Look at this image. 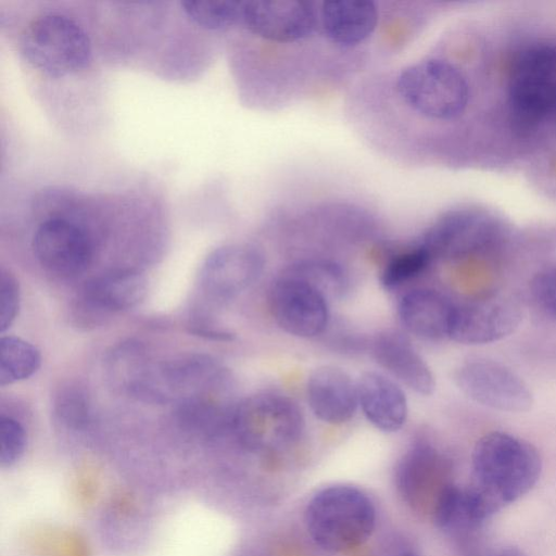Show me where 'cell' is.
<instances>
[{
	"label": "cell",
	"instance_id": "obj_17",
	"mask_svg": "<svg viewBox=\"0 0 556 556\" xmlns=\"http://www.w3.org/2000/svg\"><path fill=\"white\" fill-rule=\"evenodd\" d=\"M358 405L367 420L383 432H395L406 421L407 400L400 387L386 376L368 371L356 383Z\"/></svg>",
	"mask_w": 556,
	"mask_h": 556
},
{
	"label": "cell",
	"instance_id": "obj_29",
	"mask_svg": "<svg viewBox=\"0 0 556 556\" xmlns=\"http://www.w3.org/2000/svg\"><path fill=\"white\" fill-rule=\"evenodd\" d=\"M460 556H528L522 549L513 545L494 543L485 535L458 548Z\"/></svg>",
	"mask_w": 556,
	"mask_h": 556
},
{
	"label": "cell",
	"instance_id": "obj_1",
	"mask_svg": "<svg viewBox=\"0 0 556 556\" xmlns=\"http://www.w3.org/2000/svg\"><path fill=\"white\" fill-rule=\"evenodd\" d=\"M542 470L540 453L528 441L503 431H491L476 443L470 482L466 486L489 520L527 494Z\"/></svg>",
	"mask_w": 556,
	"mask_h": 556
},
{
	"label": "cell",
	"instance_id": "obj_18",
	"mask_svg": "<svg viewBox=\"0 0 556 556\" xmlns=\"http://www.w3.org/2000/svg\"><path fill=\"white\" fill-rule=\"evenodd\" d=\"M319 23L330 41L341 47H353L372 35L378 23V10L372 1H326L319 10Z\"/></svg>",
	"mask_w": 556,
	"mask_h": 556
},
{
	"label": "cell",
	"instance_id": "obj_3",
	"mask_svg": "<svg viewBox=\"0 0 556 556\" xmlns=\"http://www.w3.org/2000/svg\"><path fill=\"white\" fill-rule=\"evenodd\" d=\"M304 430L298 404L285 394L261 392L237 404L231 431L242 446L260 453L293 445Z\"/></svg>",
	"mask_w": 556,
	"mask_h": 556
},
{
	"label": "cell",
	"instance_id": "obj_24",
	"mask_svg": "<svg viewBox=\"0 0 556 556\" xmlns=\"http://www.w3.org/2000/svg\"><path fill=\"white\" fill-rule=\"evenodd\" d=\"M430 254L417 243L396 253L383 266L380 281L387 289H394L420 275L432 262Z\"/></svg>",
	"mask_w": 556,
	"mask_h": 556
},
{
	"label": "cell",
	"instance_id": "obj_9",
	"mask_svg": "<svg viewBox=\"0 0 556 556\" xmlns=\"http://www.w3.org/2000/svg\"><path fill=\"white\" fill-rule=\"evenodd\" d=\"M454 381L466 396L492 409L522 413L533 404L532 392L523 379L496 361L468 359L455 369Z\"/></svg>",
	"mask_w": 556,
	"mask_h": 556
},
{
	"label": "cell",
	"instance_id": "obj_12",
	"mask_svg": "<svg viewBox=\"0 0 556 556\" xmlns=\"http://www.w3.org/2000/svg\"><path fill=\"white\" fill-rule=\"evenodd\" d=\"M240 24L268 41L295 42L314 33L317 16L313 5L304 1H244Z\"/></svg>",
	"mask_w": 556,
	"mask_h": 556
},
{
	"label": "cell",
	"instance_id": "obj_11",
	"mask_svg": "<svg viewBox=\"0 0 556 556\" xmlns=\"http://www.w3.org/2000/svg\"><path fill=\"white\" fill-rule=\"evenodd\" d=\"M268 303L273 318L289 334L313 338L328 326V300L299 278L282 273L269 290Z\"/></svg>",
	"mask_w": 556,
	"mask_h": 556
},
{
	"label": "cell",
	"instance_id": "obj_26",
	"mask_svg": "<svg viewBox=\"0 0 556 556\" xmlns=\"http://www.w3.org/2000/svg\"><path fill=\"white\" fill-rule=\"evenodd\" d=\"M27 437L24 427L14 418L0 417V464L11 467L23 455Z\"/></svg>",
	"mask_w": 556,
	"mask_h": 556
},
{
	"label": "cell",
	"instance_id": "obj_4",
	"mask_svg": "<svg viewBox=\"0 0 556 556\" xmlns=\"http://www.w3.org/2000/svg\"><path fill=\"white\" fill-rule=\"evenodd\" d=\"M396 89L416 113L439 121L458 117L469 99L465 76L456 66L440 59L422 60L403 68Z\"/></svg>",
	"mask_w": 556,
	"mask_h": 556
},
{
	"label": "cell",
	"instance_id": "obj_20",
	"mask_svg": "<svg viewBox=\"0 0 556 556\" xmlns=\"http://www.w3.org/2000/svg\"><path fill=\"white\" fill-rule=\"evenodd\" d=\"M147 291L142 274L134 269H115L87 281L81 300L84 305L98 313H113L137 306Z\"/></svg>",
	"mask_w": 556,
	"mask_h": 556
},
{
	"label": "cell",
	"instance_id": "obj_25",
	"mask_svg": "<svg viewBox=\"0 0 556 556\" xmlns=\"http://www.w3.org/2000/svg\"><path fill=\"white\" fill-rule=\"evenodd\" d=\"M54 414L68 428H84L90 418V406L86 393L77 388L62 390L54 401Z\"/></svg>",
	"mask_w": 556,
	"mask_h": 556
},
{
	"label": "cell",
	"instance_id": "obj_23",
	"mask_svg": "<svg viewBox=\"0 0 556 556\" xmlns=\"http://www.w3.org/2000/svg\"><path fill=\"white\" fill-rule=\"evenodd\" d=\"M187 17L199 27L208 30H225L240 24L239 1H181Z\"/></svg>",
	"mask_w": 556,
	"mask_h": 556
},
{
	"label": "cell",
	"instance_id": "obj_7",
	"mask_svg": "<svg viewBox=\"0 0 556 556\" xmlns=\"http://www.w3.org/2000/svg\"><path fill=\"white\" fill-rule=\"evenodd\" d=\"M504 237V225L492 213L459 207L437 218L418 243L432 260H460L491 252Z\"/></svg>",
	"mask_w": 556,
	"mask_h": 556
},
{
	"label": "cell",
	"instance_id": "obj_5",
	"mask_svg": "<svg viewBox=\"0 0 556 556\" xmlns=\"http://www.w3.org/2000/svg\"><path fill=\"white\" fill-rule=\"evenodd\" d=\"M508 104L522 127L556 111V46L538 43L518 54L508 77Z\"/></svg>",
	"mask_w": 556,
	"mask_h": 556
},
{
	"label": "cell",
	"instance_id": "obj_13",
	"mask_svg": "<svg viewBox=\"0 0 556 556\" xmlns=\"http://www.w3.org/2000/svg\"><path fill=\"white\" fill-rule=\"evenodd\" d=\"M263 268L264 256L256 248L225 245L206 257L200 270V286L210 298L227 301L251 287Z\"/></svg>",
	"mask_w": 556,
	"mask_h": 556
},
{
	"label": "cell",
	"instance_id": "obj_22",
	"mask_svg": "<svg viewBox=\"0 0 556 556\" xmlns=\"http://www.w3.org/2000/svg\"><path fill=\"white\" fill-rule=\"evenodd\" d=\"M283 274L307 282L328 301L340 298L348 289L349 280L342 267L327 260L300 261L287 267Z\"/></svg>",
	"mask_w": 556,
	"mask_h": 556
},
{
	"label": "cell",
	"instance_id": "obj_27",
	"mask_svg": "<svg viewBox=\"0 0 556 556\" xmlns=\"http://www.w3.org/2000/svg\"><path fill=\"white\" fill-rule=\"evenodd\" d=\"M530 293L544 313L556 317V264L539 270L532 277Z\"/></svg>",
	"mask_w": 556,
	"mask_h": 556
},
{
	"label": "cell",
	"instance_id": "obj_8",
	"mask_svg": "<svg viewBox=\"0 0 556 556\" xmlns=\"http://www.w3.org/2000/svg\"><path fill=\"white\" fill-rule=\"evenodd\" d=\"M395 485L403 501L416 513L432 516L442 493L453 482L452 463L435 445L417 441L395 468Z\"/></svg>",
	"mask_w": 556,
	"mask_h": 556
},
{
	"label": "cell",
	"instance_id": "obj_14",
	"mask_svg": "<svg viewBox=\"0 0 556 556\" xmlns=\"http://www.w3.org/2000/svg\"><path fill=\"white\" fill-rule=\"evenodd\" d=\"M33 249L47 270L66 277L83 273L92 255L88 235L75 223L63 218L41 223L35 232Z\"/></svg>",
	"mask_w": 556,
	"mask_h": 556
},
{
	"label": "cell",
	"instance_id": "obj_10",
	"mask_svg": "<svg viewBox=\"0 0 556 556\" xmlns=\"http://www.w3.org/2000/svg\"><path fill=\"white\" fill-rule=\"evenodd\" d=\"M522 319L517 300L491 293L454 304L448 338L462 344H486L511 334Z\"/></svg>",
	"mask_w": 556,
	"mask_h": 556
},
{
	"label": "cell",
	"instance_id": "obj_2",
	"mask_svg": "<svg viewBox=\"0 0 556 556\" xmlns=\"http://www.w3.org/2000/svg\"><path fill=\"white\" fill-rule=\"evenodd\" d=\"M306 530L329 553H345L364 544L376 526V510L362 490L334 484L316 492L305 509Z\"/></svg>",
	"mask_w": 556,
	"mask_h": 556
},
{
	"label": "cell",
	"instance_id": "obj_16",
	"mask_svg": "<svg viewBox=\"0 0 556 556\" xmlns=\"http://www.w3.org/2000/svg\"><path fill=\"white\" fill-rule=\"evenodd\" d=\"M375 361L390 375L420 395L434 391V376L409 340L400 332L384 331L370 345Z\"/></svg>",
	"mask_w": 556,
	"mask_h": 556
},
{
	"label": "cell",
	"instance_id": "obj_21",
	"mask_svg": "<svg viewBox=\"0 0 556 556\" xmlns=\"http://www.w3.org/2000/svg\"><path fill=\"white\" fill-rule=\"evenodd\" d=\"M41 356L31 343L17 337H2L0 340V386L4 387L25 380L40 367Z\"/></svg>",
	"mask_w": 556,
	"mask_h": 556
},
{
	"label": "cell",
	"instance_id": "obj_28",
	"mask_svg": "<svg viewBox=\"0 0 556 556\" xmlns=\"http://www.w3.org/2000/svg\"><path fill=\"white\" fill-rule=\"evenodd\" d=\"M20 287L16 278L8 270L0 271V330L9 329L20 309Z\"/></svg>",
	"mask_w": 556,
	"mask_h": 556
},
{
	"label": "cell",
	"instance_id": "obj_19",
	"mask_svg": "<svg viewBox=\"0 0 556 556\" xmlns=\"http://www.w3.org/2000/svg\"><path fill=\"white\" fill-rule=\"evenodd\" d=\"M454 304L431 289H415L402 296L399 317L412 334L426 340L448 338Z\"/></svg>",
	"mask_w": 556,
	"mask_h": 556
},
{
	"label": "cell",
	"instance_id": "obj_6",
	"mask_svg": "<svg viewBox=\"0 0 556 556\" xmlns=\"http://www.w3.org/2000/svg\"><path fill=\"white\" fill-rule=\"evenodd\" d=\"M21 51L34 67L52 77L84 68L91 56L86 33L60 14H46L34 20L23 33Z\"/></svg>",
	"mask_w": 556,
	"mask_h": 556
},
{
	"label": "cell",
	"instance_id": "obj_15",
	"mask_svg": "<svg viewBox=\"0 0 556 556\" xmlns=\"http://www.w3.org/2000/svg\"><path fill=\"white\" fill-rule=\"evenodd\" d=\"M306 397L313 414L330 425L349 421L358 405L356 384L344 370L330 365L312 371Z\"/></svg>",
	"mask_w": 556,
	"mask_h": 556
}]
</instances>
